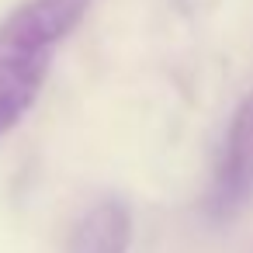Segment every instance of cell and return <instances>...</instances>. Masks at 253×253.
Masks as SVG:
<instances>
[{
	"label": "cell",
	"mask_w": 253,
	"mask_h": 253,
	"mask_svg": "<svg viewBox=\"0 0 253 253\" xmlns=\"http://www.w3.org/2000/svg\"><path fill=\"white\" fill-rule=\"evenodd\" d=\"M90 0H25L0 25V135L35 104L56 49L84 21Z\"/></svg>",
	"instance_id": "cell-1"
},
{
	"label": "cell",
	"mask_w": 253,
	"mask_h": 253,
	"mask_svg": "<svg viewBox=\"0 0 253 253\" xmlns=\"http://www.w3.org/2000/svg\"><path fill=\"white\" fill-rule=\"evenodd\" d=\"M250 201H253V94L236 108L232 125L225 132V146L208 194V215L215 222H229Z\"/></svg>",
	"instance_id": "cell-2"
},
{
	"label": "cell",
	"mask_w": 253,
	"mask_h": 253,
	"mask_svg": "<svg viewBox=\"0 0 253 253\" xmlns=\"http://www.w3.org/2000/svg\"><path fill=\"white\" fill-rule=\"evenodd\" d=\"M132 215L122 201H101L73 225L70 253H128Z\"/></svg>",
	"instance_id": "cell-3"
}]
</instances>
